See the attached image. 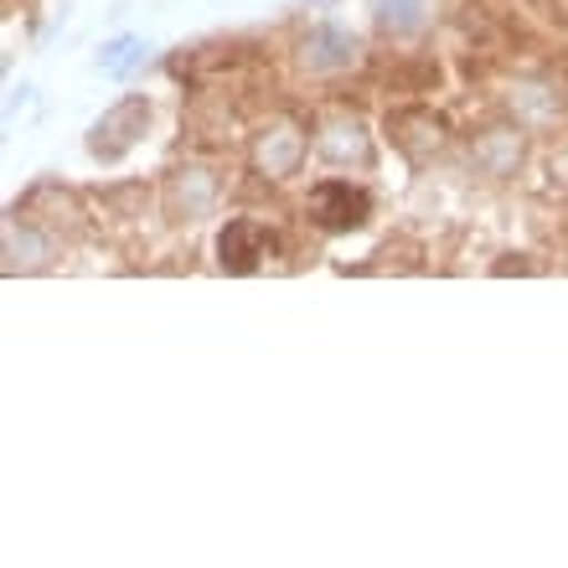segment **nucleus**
<instances>
[{
  "label": "nucleus",
  "mask_w": 568,
  "mask_h": 568,
  "mask_svg": "<svg viewBox=\"0 0 568 568\" xmlns=\"http://www.w3.org/2000/svg\"><path fill=\"white\" fill-rule=\"evenodd\" d=\"M311 212L321 227H357L367 217V196L352 181H321L311 192Z\"/></svg>",
  "instance_id": "f257e3e1"
},
{
  "label": "nucleus",
  "mask_w": 568,
  "mask_h": 568,
  "mask_svg": "<svg viewBox=\"0 0 568 568\" xmlns=\"http://www.w3.org/2000/svg\"><path fill=\"white\" fill-rule=\"evenodd\" d=\"M145 120H150L145 99H124V104L114 109L99 130H93V150H99V155H120V150L135 140V135H130V124H145Z\"/></svg>",
  "instance_id": "f03ea898"
},
{
  "label": "nucleus",
  "mask_w": 568,
  "mask_h": 568,
  "mask_svg": "<svg viewBox=\"0 0 568 568\" xmlns=\"http://www.w3.org/2000/svg\"><path fill=\"white\" fill-rule=\"evenodd\" d=\"M217 248H223L227 270H254L258 254H264V227L258 223H227L223 239H217Z\"/></svg>",
  "instance_id": "7ed1b4c3"
}]
</instances>
